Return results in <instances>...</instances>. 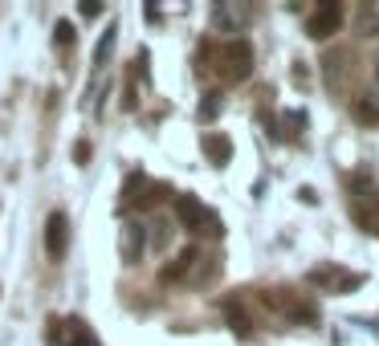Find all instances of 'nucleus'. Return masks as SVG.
<instances>
[{
    "label": "nucleus",
    "instance_id": "3",
    "mask_svg": "<svg viewBox=\"0 0 379 346\" xmlns=\"http://www.w3.org/2000/svg\"><path fill=\"white\" fill-rule=\"evenodd\" d=\"M66 245H69V216L50 212V220H45V253H50L53 261H62V257H66Z\"/></svg>",
    "mask_w": 379,
    "mask_h": 346
},
{
    "label": "nucleus",
    "instance_id": "14",
    "mask_svg": "<svg viewBox=\"0 0 379 346\" xmlns=\"http://www.w3.org/2000/svg\"><path fill=\"white\" fill-rule=\"evenodd\" d=\"M78 13H82V17H98L102 4H94V0H82V4H78Z\"/></svg>",
    "mask_w": 379,
    "mask_h": 346
},
{
    "label": "nucleus",
    "instance_id": "9",
    "mask_svg": "<svg viewBox=\"0 0 379 346\" xmlns=\"http://www.w3.org/2000/svg\"><path fill=\"white\" fill-rule=\"evenodd\" d=\"M192 261H196V248H183L180 257H176V265H167L164 269V281H180L188 269H192Z\"/></svg>",
    "mask_w": 379,
    "mask_h": 346
},
{
    "label": "nucleus",
    "instance_id": "1",
    "mask_svg": "<svg viewBox=\"0 0 379 346\" xmlns=\"http://www.w3.org/2000/svg\"><path fill=\"white\" fill-rule=\"evenodd\" d=\"M343 4L339 0H318V8H314V17H310V37L314 41H327L330 33H339V25H343Z\"/></svg>",
    "mask_w": 379,
    "mask_h": 346
},
{
    "label": "nucleus",
    "instance_id": "6",
    "mask_svg": "<svg viewBox=\"0 0 379 346\" xmlns=\"http://www.w3.org/2000/svg\"><path fill=\"white\" fill-rule=\"evenodd\" d=\"M204 155H208L216 167H225L232 159V143L225 139V134H204Z\"/></svg>",
    "mask_w": 379,
    "mask_h": 346
},
{
    "label": "nucleus",
    "instance_id": "12",
    "mask_svg": "<svg viewBox=\"0 0 379 346\" xmlns=\"http://www.w3.org/2000/svg\"><path fill=\"white\" fill-rule=\"evenodd\" d=\"M53 41H57V45H74V25H69V21H57V25H53Z\"/></svg>",
    "mask_w": 379,
    "mask_h": 346
},
{
    "label": "nucleus",
    "instance_id": "15",
    "mask_svg": "<svg viewBox=\"0 0 379 346\" xmlns=\"http://www.w3.org/2000/svg\"><path fill=\"white\" fill-rule=\"evenodd\" d=\"M74 159L86 163V159H90V143H74Z\"/></svg>",
    "mask_w": 379,
    "mask_h": 346
},
{
    "label": "nucleus",
    "instance_id": "7",
    "mask_svg": "<svg viewBox=\"0 0 379 346\" xmlns=\"http://www.w3.org/2000/svg\"><path fill=\"white\" fill-rule=\"evenodd\" d=\"M62 346H98V338L90 334V326H86V322H78V318H74V322H66V342H62Z\"/></svg>",
    "mask_w": 379,
    "mask_h": 346
},
{
    "label": "nucleus",
    "instance_id": "2",
    "mask_svg": "<svg viewBox=\"0 0 379 346\" xmlns=\"http://www.w3.org/2000/svg\"><path fill=\"white\" fill-rule=\"evenodd\" d=\"M176 220H180L183 229H204L208 224V232H220V220L196 196H176Z\"/></svg>",
    "mask_w": 379,
    "mask_h": 346
},
{
    "label": "nucleus",
    "instance_id": "8",
    "mask_svg": "<svg viewBox=\"0 0 379 346\" xmlns=\"http://www.w3.org/2000/svg\"><path fill=\"white\" fill-rule=\"evenodd\" d=\"M115 41H118V25H106V33L98 37V45H94V66H106L111 62V53H115Z\"/></svg>",
    "mask_w": 379,
    "mask_h": 346
},
{
    "label": "nucleus",
    "instance_id": "5",
    "mask_svg": "<svg viewBox=\"0 0 379 346\" xmlns=\"http://www.w3.org/2000/svg\"><path fill=\"white\" fill-rule=\"evenodd\" d=\"M225 57H229V78L245 82L249 74H253V50H249V41H229Z\"/></svg>",
    "mask_w": 379,
    "mask_h": 346
},
{
    "label": "nucleus",
    "instance_id": "10",
    "mask_svg": "<svg viewBox=\"0 0 379 346\" xmlns=\"http://www.w3.org/2000/svg\"><path fill=\"white\" fill-rule=\"evenodd\" d=\"M213 25H216V29H229V33H237V17H232L225 4H216V8H213Z\"/></svg>",
    "mask_w": 379,
    "mask_h": 346
},
{
    "label": "nucleus",
    "instance_id": "13",
    "mask_svg": "<svg viewBox=\"0 0 379 346\" xmlns=\"http://www.w3.org/2000/svg\"><path fill=\"white\" fill-rule=\"evenodd\" d=\"M225 313H229V326L237 330V334H249V318H245L241 310H237V306H229Z\"/></svg>",
    "mask_w": 379,
    "mask_h": 346
},
{
    "label": "nucleus",
    "instance_id": "16",
    "mask_svg": "<svg viewBox=\"0 0 379 346\" xmlns=\"http://www.w3.org/2000/svg\"><path fill=\"white\" fill-rule=\"evenodd\" d=\"M375 82H379V57H375Z\"/></svg>",
    "mask_w": 379,
    "mask_h": 346
},
{
    "label": "nucleus",
    "instance_id": "11",
    "mask_svg": "<svg viewBox=\"0 0 379 346\" xmlns=\"http://www.w3.org/2000/svg\"><path fill=\"white\" fill-rule=\"evenodd\" d=\"M216 115H220V94H204V102H200V118L213 122Z\"/></svg>",
    "mask_w": 379,
    "mask_h": 346
},
{
    "label": "nucleus",
    "instance_id": "4",
    "mask_svg": "<svg viewBox=\"0 0 379 346\" xmlns=\"http://www.w3.org/2000/svg\"><path fill=\"white\" fill-rule=\"evenodd\" d=\"M143 248H147V229H143L139 220H127V224H123V261L139 265Z\"/></svg>",
    "mask_w": 379,
    "mask_h": 346
}]
</instances>
